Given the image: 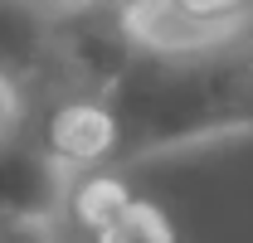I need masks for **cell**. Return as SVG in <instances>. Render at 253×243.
Wrapping results in <instances>:
<instances>
[{
    "instance_id": "cell-7",
    "label": "cell",
    "mask_w": 253,
    "mask_h": 243,
    "mask_svg": "<svg viewBox=\"0 0 253 243\" xmlns=\"http://www.w3.org/2000/svg\"><path fill=\"white\" fill-rule=\"evenodd\" d=\"M117 5V15L126 20V30L136 34V44L146 39V30L161 20V10H166V0H112Z\"/></svg>"
},
{
    "instance_id": "cell-6",
    "label": "cell",
    "mask_w": 253,
    "mask_h": 243,
    "mask_svg": "<svg viewBox=\"0 0 253 243\" xmlns=\"http://www.w3.org/2000/svg\"><path fill=\"white\" fill-rule=\"evenodd\" d=\"M170 234H175V229H170V219H166L156 204H146V200H136V195H131L126 214L117 219L112 243H166Z\"/></svg>"
},
{
    "instance_id": "cell-3",
    "label": "cell",
    "mask_w": 253,
    "mask_h": 243,
    "mask_svg": "<svg viewBox=\"0 0 253 243\" xmlns=\"http://www.w3.org/2000/svg\"><path fill=\"white\" fill-rule=\"evenodd\" d=\"M63 170L30 122L0 117V239H59L68 214Z\"/></svg>"
},
{
    "instance_id": "cell-1",
    "label": "cell",
    "mask_w": 253,
    "mask_h": 243,
    "mask_svg": "<svg viewBox=\"0 0 253 243\" xmlns=\"http://www.w3.org/2000/svg\"><path fill=\"white\" fill-rule=\"evenodd\" d=\"M107 102L117 112V170L253 136V30L185 49L136 44Z\"/></svg>"
},
{
    "instance_id": "cell-4",
    "label": "cell",
    "mask_w": 253,
    "mask_h": 243,
    "mask_svg": "<svg viewBox=\"0 0 253 243\" xmlns=\"http://www.w3.org/2000/svg\"><path fill=\"white\" fill-rule=\"evenodd\" d=\"M30 126L68 175L112 165L117 156V112L107 92H63L34 112Z\"/></svg>"
},
{
    "instance_id": "cell-2",
    "label": "cell",
    "mask_w": 253,
    "mask_h": 243,
    "mask_svg": "<svg viewBox=\"0 0 253 243\" xmlns=\"http://www.w3.org/2000/svg\"><path fill=\"white\" fill-rule=\"evenodd\" d=\"M73 0H0V117L30 122L59 97V44Z\"/></svg>"
},
{
    "instance_id": "cell-5",
    "label": "cell",
    "mask_w": 253,
    "mask_h": 243,
    "mask_svg": "<svg viewBox=\"0 0 253 243\" xmlns=\"http://www.w3.org/2000/svg\"><path fill=\"white\" fill-rule=\"evenodd\" d=\"M244 30H253V0H166L161 20L146 30L141 44L185 49V44L234 39Z\"/></svg>"
}]
</instances>
